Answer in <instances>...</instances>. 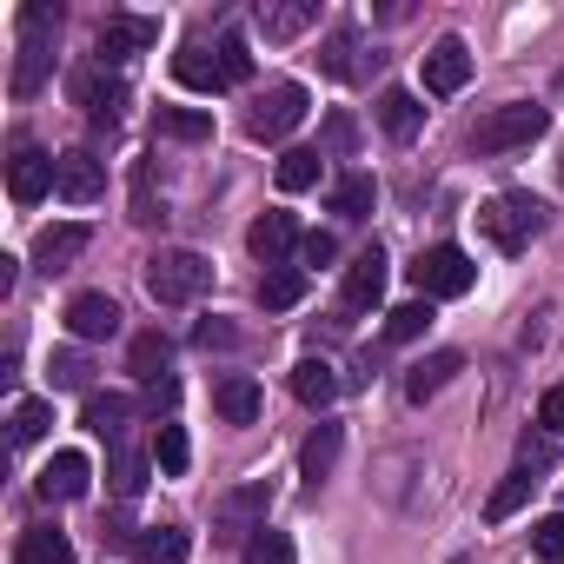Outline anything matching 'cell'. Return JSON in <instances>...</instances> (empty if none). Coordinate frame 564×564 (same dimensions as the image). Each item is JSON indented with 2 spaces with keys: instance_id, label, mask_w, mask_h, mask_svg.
Listing matches in <instances>:
<instances>
[{
  "instance_id": "cell-46",
  "label": "cell",
  "mask_w": 564,
  "mask_h": 564,
  "mask_svg": "<svg viewBox=\"0 0 564 564\" xmlns=\"http://www.w3.org/2000/svg\"><path fill=\"white\" fill-rule=\"evenodd\" d=\"M538 425H544L551 438H564V386H551V392L538 399Z\"/></svg>"
},
{
  "instance_id": "cell-43",
  "label": "cell",
  "mask_w": 564,
  "mask_h": 564,
  "mask_svg": "<svg viewBox=\"0 0 564 564\" xmlns=\"http://www.w3.org/2000/svg\"><path fill=\"white\" fill-rule=\"evenodd\" d=\"M219 67H226V87L252 80V47H246V34H226V41H219Z\"/></svg>"
},
{
  "instance_id": "cell-15",
  "label": "cell",
  "mask_w": 564,
  "mask_h": 564,
  "mask_svg": "<svg viewBox=\"0 0 564 564\" xmlns=\"http://www.w3.org/2000/svg\"><path fill=\"white\" fill-rule=\"evenodd\" d=\"M94 246V226H80V219H67V226H47L41 239H34V265L54 279V272H67L80 252Z\"/></svg>"
},
{
  "instance_id": "cell-7",
  "label": "cell",
  "mask_w": 564,
  "mask_h": 564,
  "mask_svg": "<svg viewBox=\"0 0 564 564\" xmlns=\"http://www.w3.org/2000/svg\"><path fill=\"white\" fill-rule=\"evenodd\" d=\"M54 173H61V153H41V147H14V160H8V193H14V206H41L47 193H54Z\"/></svg>"
},
{
  "instance_id": "cell-21",
  "label": "cell",
  "mask_w": 564,
  "mask_h": 564,
  "mask_svg": "<svg viewBox=\"0 0 564 564\" xmlns=\"http://www.w3.org/2000/svg\"><path fill=\"white\" fill-rule=\"evenodd\" d=\"M379 127H386V140H419V127H425V107H419V94H405V87H386L379 94Z\"/></svg>"
},
{
  "instance_id": "cell-8",
  "label": "cell",
  "mask_w": 564,
  "mask_h": 564,
  "mask_svg": "<svg viewBox=\"0 0 564 564\" xmlns=\"http://www.w3.org/2000/svg\"><path fill=\"white\" fill-rule=\"evenodd\" d=\"M74 100L87 107L94 127H120V113H127V87H120L107 67H80V74H74Z\"/></svg>"
},
{
  "instance_id": "cell-39",
  "label": "cell",
  "mask_w": 564,
  "mask_h": 564,
  "mask_svg": "<svg viewBox=\"0 0 564 564\" xmlns=\"http://www.w3.org/2000/svg\"><path fill=\"white\" fill-rule=\"evenodd\" d=\"M47 425H54V405H47V399H21V405H14V445L47 438Z\"/></svg>"
},
{
  "instance_id": "cell-22",
  "label": "cell",
  "mask_w": 564,
  "mask_h": 564,
  "mask_svg": "<svg viewBox=\"0 0 564 564\" xmlns=\"http://www.w3.org/2000/svg\"><path fill=\"white\" fill-rule=\"evenodd\" d=\"M313 21H319V0H279V8L265 0V8H259V28H265V41H300Z\"/></svg>"
},
{
  "instance_id": "cell-40",
  "label": "cell",
  "mask_w": 564,
  "mask_h": 564,
  "mask_svg": "<svg viewBox=\"0 0 564 564\" xmlns=\"http://www.w3.org/2000/svg\"><path fill=\"white\" fill-rule=\"evenodd\" d=\"M551 465H557V438H551V432H524V438H518V471L544 478Z\"/></svg>"
},
{
  "instance_id": "cell-3",
  "label": "cell",
  "mask_w": 564,
  "mask_h": 564,
  "mask_svg": "<svg viewBox=\"0 0 564 564\" xmlns=\"http://www.w3.org/2000/svg\"><path fill=\"white\" fill-rule=\"evenodd\" d=\"M544 127H551V113H544L538 100H505V107H491V113L471 127V153H518V147H531Z\"/></svg>"
},
{
  "instance_id": "cell-42",
  "label": "cell",
  "mask_w": 564,
  "mask_h": 564,
  "mask_svg": "<svg viewBox=\"0 0 564 564\" xmlns=\"http://www.w3.org/2000/svg\"><path fill=\"white\" fill-rule=\"evenodd\" d=\"M531 551H538L544 564H564V511H551V518L531 524Z\"/></svg>"
},
{
  "instance_id": "cell-25",
  "label": "cell",
  "mask_w": 564,
  "mask_h": 564,
  "mask_svg": "<svg viewBox=\"0 0 564 564\" xmlns=\"http://www.w3.org/2000/svg\"><path fill=\"white\" fill-rule=\"evenodd\" d=\"M173 80L193 87V94H219V87H226V67H219V54L186 47V54H173Z\"/></svg>"
},
{
  "instance_id": "cell-16",
  "label": "cell",
  "mask_w": 564,
  "mask_h": 564,
  "mask_svg": "<svg viewBox=\"0 0 564 564\" xmlns=\"http://www.w3.org/2000/svg\"><path fill=\"white\" fill-rule=\"evenodd\" d=\"M67 333H74L80 346L113 339V333H120V306H113L107 293H74V300H67Z\"/></svg>"
},
{
  "instance_id": "cell-24",
  "label": "cell",
  "mask_w": 564,
  "mask_h": 564,
  "mask_svg": "<svg viewBox=\"0 0 564 564\" xmlns=\"http://www.w3.org/2000/svg\"><path fill=\"white\" fill-rule=\"evenodd\" d=\"M293 399L313 405V412H326V405L339 399V372H333L326 359H300V366H293Z\"/></svg>"
},
{
  "instance_id": "cell-5",
  "label": "cell",
  "mask_w": 564,
  "mask_h": 564,
  "mask_svg": "<svg viewBox=\"0 0 564 564\" xmlns=\"http://www.w3.org/2000/svg\"><path fill=\"white\" fill-rule=\"evenodd\" d=\"M265 511H272V485L252 478V485H239V491H226V498L213 505V538L252 544V531H265Z\"/></svg>"
},
{
  "instance_id": "cell-37",
  "label": "cell",
  "mask_w": 564,
  "mask_h": 564,
  "mask_svg": "<svg viewBox=\"0 0 564 564\" xmlns=\"http://www.w3.org/2000/svg\"><path fill=\"white\" fill-rule=\"evenodd\" d=\"M352 54H359V34H352V28L326 34V47H319V74H326V80H352Z\"/></svg>"
},
{
  "instance_id": "cell-49",
  "label": "cell",
  "mask_w": 564,
  "mask_h": 564,
  "mask_svg": "<svg viewBox=\"0 0 564 564\" xmlns=\"http://www.w3.org/2000/svg\"><path fill=\"white\" fill-rule=\"evenodd\" d=\"M193 339H199L206 352H213V346H239V326H226V319H206V326H199Z\"/></svg>"
},
{
  "instance_id": "cell-29",
  "label": "cell",
  "mask_w": 564,
  "mask_h": 564,
  "mask_svg": "<svg viewBox=\"0 0 564 564\" xmlns=\"http://www.w3.org/2000/svg\"><path fill=\"white\" fill-rule=\"evenodd\" d=\"M193 557V531L186 524H153L140 538V564H186Z\"/></svg>"
},
{
  "instance_id": "cell-4",
  "label": "cell",
  "mask_w": 564,
  "mask_h": 564,
  "mask_svg": "<svg viewBox=\"0 0 564 564\" xmlns=\"http://www.w3.org/2000/svg\"><path fill=\"white\" fill-rule=\"evenodd\" d=\"M478 232L498 246V252H524L538 232H544V206L531 193H498L478 206Z\"/></svg>"
},
{
  "instance_id": "cell-9",
  "label": "cell",
  "mask_w": 564,
  "mask_h": 564,
  "mask_svg": "<svg viewBox=\"0 0 564 564\" xmlns=\"http://www.w3.org/2000/svg\"><path fill=\"white\" fill-rule=\"evenodd\" d=\"M54 193L74 199V206H94V199L107 193V166H100L87 147H67V153H61V173H54Z\"/></svg>"
},
{
  "instance_id": "cell-48",
  "label": "cell",
  "mask_w": 564,
  "mask_h": 564,
  "mask_svg": "<svg viewBox=\"0 0 564 564\" xmlns=\"http://www.w3.org/2000/svg\"><path fill=\"white\" fill-rule=\"evenodd\" d=\"M54 386H87V359L80 352H54Z\"/></svg>"
},
{
  "instance_id": "cell-17",
  "label": "cell",
  "mask_w": 564,
  "mask_h": 564,
  "mask_svg": "<svg viewBox=\"0 0 564 564\" xmlns=\"http://www.w3.org/2000/svg\"><path fill=\"white\" fill-rule=\"evenodd\" d=\"M458 372H465V352H425L419 366H405V399L425 405V399H438Z\"/></svg>"
},
{
  "instance_id": "cell-20",
  "label": "cell",
  "mask_w": 564,
  "mask_h": 564,
  "mask_svg": "<svg viewBox=\"0 0 564 564\" xmlns=\"http://www.w3.org/2000/svg\"><path fill=\"white\" fill-rule=\"evenodd\" d=\"M306 293H313V272H306V265H272V272L259 279V306H265V313H293Z\"/></svg>"
},
{
  "instance_id": "cell-45",
  "label": "cell",
  "mask_w": 564,
  "mask_h": 564,
  "mask_svg": "<svg viewBox=\"0 0 564 564\" xmlns=\"http://www.w3.org/2000/svg\"><path fill=\"white\" fill-rule=\"evenodd\" d=\"M333 259H339V239H333V232H306V239H300V265H306V272H313V265H333Z\"/></svg>"
},
{
  "instance_id": "cell-12",
  "label": "cell",
  "mask_w": 564,
  "mask_h": 564,
  "mask_svg": "<svg viewBox=\"0 0 564 564\" xmlns=\"http://www.w3.org/2000/svg\"><path fill=\"white\" fill-rule=\"evenodd\" d=\"M386 279H392L386 252H379V246H366V252L346 265V306H352V313H372V306L386 300Z\"/></svg>"
},
{
  "instance_id": "cell-34",
  "label": "cell",
  "mask_w": 564,
  "mask_h": 564,
  "mask_svg": "<svg viewBox=\"0 0 564 564\" xmlns=\"http://www.w3.org/2000/svg\"><path fill=\"white\" fill-rule=\"evenodd\" d=\"M153 458H160V471L166 478H186V465H193V445H186V425H160V438H153Z\"/></svg>"
},
{
  "instance_id": "cell-27",
  "label": "cell",
  "mask_w": 564,
  "mask_h": 564,
  "mask_svg": "<svg viewBox=\"0 0 564 564\" xmlns=\"http://www.w3.org/2000/svg\"><path fill=\"white\" fill-rule=\"evenodd\" d=\"M14 564H74V544H67V531L34 524V531H21V544H14Z\"/></svg>"
},
{
  "instance_id": "cell-50",
  "label": "cell",
  "mask_w": 564,
  "mask_h": 564,
  "mask_svg": "<svg viewBox=\"0 0 564 564\" xmlns=\"http://www.w3.org/2000/svg\"><path fill=\"white\" fill-rule=\"evenodd\" d=\"M173 399H180V386H173V379H153V386H147V405H153V412H160V405H173Z\"/></svg>"
},
{
  "instance_id": "cell-6",
  "label": "cell",
  "mask_w": 564,
  "mask_h": 564,
  "mask_svg": "<svg viewBox=\"0 0 564 564\" xmlns=\"http://www.w3.org/2000/svg\"><path fill=\"white\" fill-rule=\"evenodd\" d=\"M306 107H313V94H306L300 80H279V87L246 113V133H252V140H286V133L306 120Z\"/></svg>"
},
{
  "instance_id": "cell-1",
  "label": "cell",
  "mask_w": 564,
  "mask_h": 564,
  "mask_svg": "<svg viewBox=\"0 0 564 564\" xmlns=\"http://www.w3.org/2000/svg\"><path fill=\"white\" fill-rule=\"evenodd\" d=\"M206 286H213V259L193 252V246H160L147 259V293H153V306H193V300H206Z\"/></svg>"
},
{
  "instance_id": "cell-36",
  "label": "cell",
  "mask_w": 564,
  "mask_h": 564,
  "mask_svg": "<svg viewBox=\"0 0 564 564\" xmlns=\"http://www.w3.org/2000/svg\"><path fill=\"white\" fill-rule=\"evenodd\" d=\"M239 564H300V551H293V538L286 531H252V544L239 551Z\"/></svg>"
},
{
  "instance_id": "cell-30",
  "label": "cell",
  "mask_w": 564,
  "mask_h": 564,
  "mask_svg": "<svg viewBox=\"0 0 564 564\" xmlns=\"http://www.w3.org/2000/svg\"><path fill=\"white\" fill-rule=\"evenodd\" d=\"M339 219H372V206H379V186H372V173H346L339 186H333V199H326Z\"/></svg>"
},
{
  "instance_id": "cell-33",
  "label": "cell",
  "mask_w": 564,
  "mask_h": 564,
  "mask_svg": "<svg viewBox=\"0 0 564 564\" xmlns=\"http://www.w3.org/2000/svg\"><path fill=\"white\" fill-rule=\"evenodd\" d=\"M425 326H432V300H405V306H392V313H386V339H392V346L425 339Z\"/></svg>"
},
{
  "instance_id": "cell-10",
  "label": "cell",
  "mask_w": 564,
  "mask_h": 564,
  "mask_svg": "<svg viewBox=\"0 0 564 564\" xmlns=\"http://www.w3.org/2000/svg\"><path fill=\"white\" fill-rule=\"evenodd\" d=\"M87 485H94L87 452H54V458H47V471L34 478V491H41L47 505H74V498H87Z\"/></svg>"
},
{
  "instance_id": "cell-44",
  "label": "cell",
  "mask_w": 564,
  "mask_h": 564,
  "mask_svg": "<svg viewBox=\"0 0 564 564\" xmlns=\"http://www.w3.org/2000/svg\"><path fill=\"white\" fill-rule=\"evenodd\" d=\"M166 219V206L153 199V166H140L133 173V226H160Z\"/></svg>"
},
{
  "instance_id": "cell-51",
  "label": "cell",
  "mask_w": 564,
  "mask_h": 564,
  "mask_svg": "<svg viewBox=\"0 0 564 564\" xmlns=\"http://www.w3.org/2000/svg\"><path fill=\"white\" fill-rule=\"evenodd\" d=\"M557 173H564V160H557Z\"/></svg>"
},
{
  "instance_id": "cell-26",
  "label": "cell",
  "mask_w": 564,
  "mask_h": 564,
  "mask_svg": "<svg viewBox=\"0 0 564 564\" xmlns=\"http://www.w3.org/2000/svg\"><path fill=\"white\" fill-rule=\"evenodd\" d=\"M153 133L160 140H180V147H199V140H213V113H199V107H160L153 113Z\"/></svg>"
},
{
  "instance_id": "cell-32",
  "label": "cell",
  "mask_w": 564,
  "mask_h": 564,
  "mask_svg": "<svg viewBox=\"0 0 564 564\" xmlns=\"http://www.w3.org/2000/svg\"><path fill=\"white\" fill-rule=\"evenodd\" d=\"M319 173H326V153H313V147H293L286 160H279V193H306V186H319Z\"/></svg>"
},
{
  "instance_id": "cell-47",
  "label": "cell",
  "mask_w": 564,
  "mask_h": 564,
  "mask_svg": "<svg viewBox=\"0 0 564 564\" xmlns=\"http://www.w3.org/2000/svg\"><path fill=\"white\" fill-rule=\"evenodd\" d=\"M326 147H333V153H352V147H359V127H352V113H333V120H326Z\"/></svg>"
},
{
  "instance_id": "cell-28",
  "label": "cell",
  "mask_w": 564,
  "mask_h": 564,
  "mask_svg": "<svg viewBox=\"0 0 564 564\" xmlns=\"http://www.w3.org/2000/svg\"><path fill=\"white\" fill-rule=\"evenodd\" d=\"M54 74V41H21V61H14V94L34 100Z\"/></svg>"
},
{
  "instance_id": "cell-41",
  "label": "cell",
  "mask_w": 564,
  "mask_h": 564,
  "mask_svg": "<svg viewBox=\"0 0 564 564\" xmlns=\"http://www.w3.org/2000/svg\"><path fill=\"white\" fill-rule=\"evenodd\" d=\"M61 34V8L54 0H28L21 8V41H54Z\"/></svg>"
},
{
  "instance_id": "cell-18",
  "label": "cell",
  "mask_w": 564,
  "mask_h": 564,
  "mask_svg": "<svg viewBox=\"0 0 564 564\" xmlns=\"http://www.w3.org/2000/svg\"><path fill=\"white\" fill-rule=\"evenodd\" d=\"M127 419H133L127 392H87V405H80V425L94 438H107V445H127Z\"/></svg>"
},
{
  "instance_id": "cell-11",
  "label": "cell",
  "mask_w": 564,
  "mask_h": 564,
  "mask_svg": "<svg viewBox=\"0 0 564 564\" xmlns=\"http://www.w3.org/2000/svg\"><path fill=\"white\" fill-rule=\"evenodd\" d=\"M246 246H252V259H259L265 272H272V265H286L293 246H300V219H293V213H259L252 232H246Z\"/></svg>"
},
{
  "instance_id": "cell-19",
  "label": "cell",
  "mask_w": 564,
  "mask_h": 564,
  "mask_svg": "<svg viewBox=\"0 0 564 564\" xmlns=\"http://www.w3.org/2000/svg\"><path fill=\"white\" fill-rule=\"evenodd\" d=\"M213 412H219L226 425H252V419L265 412V392H259L246 372H226V379L213 386Z\"/></svg>"
},
{
  "instance_id": "cell-35",
  "label": "cell",
  "mask_w": 564,
  "mask_h": 564,
  "mask_svg": "<svg viewBox=\"0 0 564 564\" xmlns=\"http://www.w3.org/2000/svg\"><path fill=\"white\" fill-rule=\"evenodd\" d=\"M107 485H113L120 498H140V491H147V458H140L133 445H113V465H107Z\"/></svg>"
},
{
  "instance_id": "cell-2",
  "label": "cell",
  "mask_w": 564,
  "mask_h": 564,
  "mask_svg": "<svg viewBox=\"0 0 564 564\" xmlns=\"http://www.w3.org/2000/svg\"><path fill=\"white\" fill-rule=\"evenodd\" d=\"M412 286H419V300H465V293L478 286V265H471L465 246L438 239V246H425V252L412 259Z\"/></svg>"
},
{
  "instance_id": "cell-23",
  "label": "cell",
  "mask_w": 564,
  "mask_h": 564,
  "mask_svg": "<svg viewBox=\"0 0 564 564\" xmlns=\"http://www.w3.org/2000/svg\"><path fill=\"white\" fill-rule=\"evenodd\" d=\"M339 445H346V432H339V425H319V432L300 445V478H306L313 491L333 478V465H339Z\"/></svg>"
},
{
  "instance_id": "cell-31",
  "label": "cell",
  "mask_w": 564,
  "mask_h": 564,
  "mask_svg": "<svg viewBox=\"0 0 564 564\" xmlns=\"http://www.w3.org/2000/svg\"><path fill=\"white\" fill-rule=\"evenodd\" d=\"M127 366L153 386V379H166V366H173V339L166 333H140L133 346H127Z\"/></svg>"
},
{
  "instance_id": "cell-14",
  "label": "cell",
  "mask_w": 564,
  "mask_h": 564,
  "mask_svg": "<svg viewBox=\"0 0 564 564\" xmlns=\"http://www.w3.org/2000/svg\"><path fill=\"white\" fill-rule=\"evenodd\" d=\"M465 80H471V47H465L458 34L432 41V54H425V87H432V94H465Z\"/></svg>"
},
{
  "instance_id": "cell-38",
  "label": "cell",
  "mask_w": 564,
  "mask_h": 564,
  "mask_svg": "<svg viewBox=\"0 0 564 564\" xmlns=\"http://www.w3.org/2000/svg\"><path fill=\"white\" fill-rule=\"evenodd\" d=\"M531 485H538L531 471H511V478H505V485H498V491L485 498V518H491V524H505V518H511V511H518V505L531 498Z\"/></svg>"
},
{
  "instance_id": "cell-13",
  "label": "cell",
  "mask_w": 564,
  "mask_h": 564,
  "mask_svg": "<svg viewBox=\"0 0 564 564\" xmlns=\"http://www.w3.org/2000/svg\"><path fill=\"white\" fill-rule=\"evenodd\" d=\"M160 41V21L153 14H113L107 28H100V67L107 61H133L140 47H153Z\"/></svg>"
}]
</instances>
